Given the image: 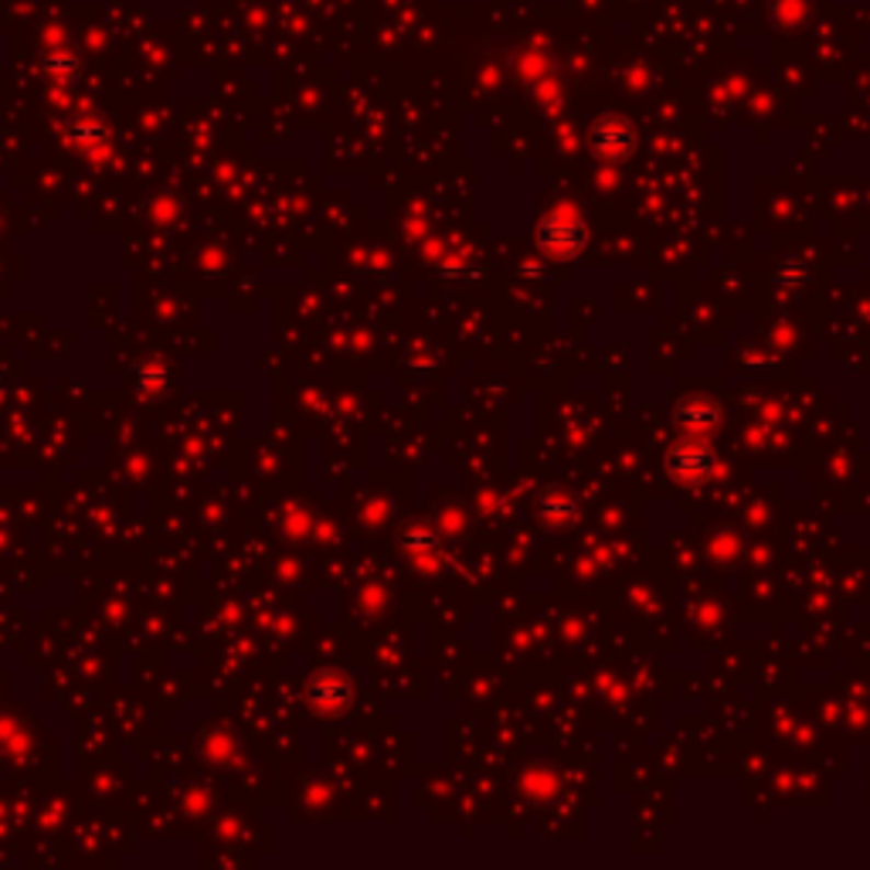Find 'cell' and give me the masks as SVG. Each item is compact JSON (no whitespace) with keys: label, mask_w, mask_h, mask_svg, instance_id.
Masks as SVG:
<instances>
[{"label":"cell","mask_w":870,"mask_h":870,"mask_svg":"<svg viewBox=\"0 0 870 870\" xmlns=\"http://www.w3.org/2000/svg\"><path fill=\"white\" fill-rule=\"evenodd\" d=\"M538 242L551 259H575L585 245V225L572 211H551L538 225Z\"/></svg>","instance_id":"1"},{"label":"cell","mask_w":870,"mask_h":870,"mask_svg":"<svg viewBox=\"0 0 870 870\" xmlns=\"http://www.w3.org/2000/svg\"><path fill=\"white\" fill-rule=\"evenodd\" d=\"M592 150L602 157V160H622L636 150V129L626 123V119H598L592 126Z\"/></svg>","instance_id":"2"},{"label":"cell","mask_w":870,"mask_h":870,"mask_svg":"<svg viewBox=\"0 0 870 870\" xmlns=\"http://www.w3.org/2000/svg\"><path fill=\"white\" fill-rule=\"evenodd\" d=\"M347 697H351V687L341 680V677H317L313 684H310V700L317 708H323V711H337V708H344L347 705Z\"/></svg>","instance_id":"3"},{"label":"cell","mask_w":870,"mask_h":870,"mask_svg":"<svg viewBox=\"0 0 870 870\" xmlns=\"http://www.w3.org/2000/svg\"><path fill=\"white\" fill-rule=\"evenodd\" d=\"M65 137H69L76 147H103L110 140V129L99 123V119H76L69 129H65Z\"/></svg>","instance_id":"4"},{"label":"cell","mask_w":870,"mask_h":870,"mask_svg":"<svg viewBox=\"0 0 870 870\" xmlns=\"http://www.w3.org/2000/svg\"><path fill=\"white\" fill-rule=\"evenodd\" d=\"M405 548L409 551H415V554H428V551H435V534L432 530H425V527H412V530H405Z\"/></svg>","instance_id":"5"},{"label":"cell","mask_w":870,"mask_h":870,"mask_svg":"<svg viewBox=\"0 0 870 870\" xmlns=\"http://www.w3.org/2000/svg\"><path fill=\"white\" fill-rule=\"evenodd\" d=\"M45 72H55V76H72L76 72V58L72 55H48L45 58Z\"/></svg>","instance_id":"6"}]
</instances>
